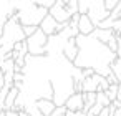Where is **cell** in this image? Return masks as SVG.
Masks as SVG:
<instances>
[{
  "label": "cell",
  "mask_w": 121,
  "mask_h": 116,
  "mask_svg": "<svg viewBox=\"0 0 121 116\" xmlns=\"http://www.w3.org/2000/svg\"><path fill=\"white\" fill-rule=\"evenodd\" d=\"M113 35H116L113 30H103V28H95L93 30V33L90 35L91 38H95L96 42H99V43H103V45H106V42L113 37Z\"/></svg>",
  "instance_id": "8fae6325"
},
{
  "label": "cell",
  "mask_w": 121,
  "mask_h": 116,
  "mask_svg": "<svg viewBox=\"0 0 121 116\" xmlns=\"http://www.w3.org/2000/svg\"><path fill=\"white\" fill-rule=\"evenodd\" d=\"M25 43H27V52L30 56L33 58H47L48 56V52H47V45H48V37L37 28L35 33H32L30 37L25 38Z\"/></svg>",
  "instance_id": "3957f363"
},
{
  "label": "cell",
  "mask_w": 121,
  "mask_h": 116,
  "mask_svg": "<svg viewBox=\"0 0 121 116\" xmlns=\"http://www.w3.org/2000/svg\"><path fill=\"white\" fill-rule=\"evenodd\" d=\"M56 25H58V22L52 17V15H45L43 18H42V22L38 23V30H42L47 37H52V35H55V32H56Z\"/></svg>",
  "instance_id": "52a82bcc"
},
{
  "label": "cell",
  "mask_w": 121,
  "mask_h": 116,
  "mask_svg": "<svg viewBox=\"0 0 121 116\" xmlns=\"http://www.w3.org/2000/svg\"><path fill=\"white\" fill-rule=\"evenodd\" d=\"M114 55L118 58H121V37L116 35V50H114Z\"/></svg>",
  "instance_id": "44dd1931"
},
{
  "label": "cell",
  "mask_w": 121,
  "mask_h": 116,
  "mask_svg": "<svg viewBox=\"0 0 121 116\" xmlns=\"http://www.w3.org/2000/svg\"><path fill=\"white\" fill-rule=\"evenodd\" d=\"M48 15H52L58 23H65V22H68L71 18V13L66 10V7H65V4L61 0H56V2L48 9Z\"/></svg>",
  "instance_id": "277c9868"
},
{
  "label": "cell",
  "mask_w": 121,
  "mask_h": 116,
  "mask_svg": "<svg viewBox=\"0 0 121 116\" xmlns=\"http://www.w3.org/2000/svg\"><path fill=\"white\" fill-rule=\"evenodd\" d=\"M86 116H93V114H90V113H86Z\"/></svg>",
  "instance_id": "cb8c5ba5"
},
{
  "label": "cell",
  "mask_w": 121,
  "mask_h": 116,
  "mask_svg": "<svg viewBox=\"0 0 121 116\" xmlns=\"http://www.w3.org/2000/svg\"><path fill=\"white\" fill-rule=\"evenodd\" d=\"M76 28H78V33H80V35L90 37L96 27H95V23L91 22V18H90L86 13H80V15H78V22H76Z\"/></svg>",
  "instance_id": "8992f818"
},
{
  "label": "cell",
  "mask_w": 121,
  "mask_h": 116,
  "mask_svg": "<svg viewBox=\"0 0 121 116\" xmlns=\"http://www.w3.org/2000/svg\"><path fill=\"white\" fill-rule=\"evenodd\" d=\"M96 103H98V104H101L103 108H106V106H109V103H111V101L106 98V95H104L103 91H96Z\"/></svg>",
  "instance_id": "2e32d148"
},
{
  "label": "cell",
  "mask_w": 121,
  "mask_h": 116,
  "mask_svg": "<svg viewBox=\"0 0 121 116\" xmlns=\"http://www.w3.org/2000/svg\"><path fill=\"white\" fill-rule=\"evenodd\" d=\"M111 116H121V108H116V109H113Z\"/></svg>",
  "instance_id": "603a6c76"
},
{
  "label": "cell",
  "mask_w": 121,
  "mask_h": 116,
  "mask_svg": "<svg viewBox=\"0 0 121 116\" xmlns=\"http://www.w3.org/2000/svg\"><path fill=\"white\" fill-rule=\"evenodd\" d=\"M103 93L106 95V98H108L109 101H114L116 96H118V83H116V85H109V86L106 88V91H103Z\"/></svg>",
  "instance_id": "9a60e30c"
},
{
  "label": "cell",
  "mask_w": 121,
  "mask_h": 116,
  "mask_svg": "<svg viewBox=\"0 0 121 116\" xmlns=\"http://www.w3.org/2000/svg\"><path fill=\"white\" fill-rule=\"evenodd\" d=\"M96 103V93H83V111L88 113V109Z\"/></svg>",
  "instance_id": "5bb4252c"
},
{
  "label": "cell",
  "mask_w": 121,
  "mask_h": 116,
  "mask_svg": "<svg viewBox=\"0 0 121 116\" xmlns=\"http://www.w3.org/2000/svg\"><path fill=\"white\" fill-rule=\"evenodd\" d=\"M35 103V108L40 111L42 116H50V113L56 108V104L52 101V99H45V98H38L33 101Z\"/></svg>",
  "instance_id": "30bf717a"
},
{
  "label": "cell",
  "mask_w": 121,
  "mask_h": 116,
  "mask_svg": "<svg viewBox=\"0 0 121 116\" xmlns=\"http://www.w3.org/2000/svg\"><path fill=\"white\" fill-rule=\"evenodd\" d=\"M47 13H48V9L32 4V2H28L27 5H23L20 10L15 12L20 25H33V27H38V23L42 22V18Z\"/></svg>",
  "instance_id": "7a4b0ae2"
},
{
  "label": "cell",
  "mask_w": 121,
  "mask_h": 116,
  "mask_svg": "<svg viewBox=\"0 0 121 116\" xmlns=\"http://www.w3.org/2000/svg\"><path fill=\"white\" fill-rule=\"evenodd\" d=\"M109 71L114 75V78H116V81L118 83H121V58H114L111 63H109Z\"/></svg>",
  "instance_id": "4fadbf2b"
},
{
  "label": "cell",
  "mask_w": 121,
  "mask_h": 116,
  "mask_svg": "<svg viewBox=\"0 0 121 116\" xmlns=\"http://www.w3.org/2000/svg\"><path fill=\"white\" fill-rule=\"evenodd\" d=\"M37 28H38V27H33V25H22V32H23L25 38H27V37H30L32 33H35V32H37Z\"/></svg>",
  "instance_id": "ac0fdd59"
},
{
  "label": "cell",
  "mask_w": 121,
  "mask_h": 116,
  "mask_svg": "<svg viewBox=\"0 0 121 116\" xmlns=\"http://www.w3.org/2000/svg\"><path fill=\"white\" fill-rule=\"evenodd\" d=\"M78 52H80V48H78V45H76L75 37L66 38L65 43H63V48H61V56H63L66 61L75 63V60H76V56H78Z\"/></svg>",
  "instance_id": "5b68a950"
},
{
  "label": "cell",
  "mask_w": 121,
  "mask_h": 116,
  "mask_svg": "<svg viewBox=\"0 0 121 116\" xmlns=\"http://www.w3.org/2000/svg\"><path fill=\"white\" fill-rule=\"evenodd\" d=\"M118 35H119V37H121V30H119V33H118Z\"/></svg>",
  "instance_id": "d4e9b609"
},
{
  "label": "cell",
  "mask_w": 121,
  "mask_h": 116,
  "mask_svg": "<svg viewBox=\"0 0 121 116\" xmlns=\"http://www.w3.org/2000/svg\"><path fill=\"white\" fill-rule=\"evenodd\" d=\"M65 116H86V113H85L83 109H81V111H68V109H66Z\"/></svg>",
  "instance_id": "7402d4cb"
},
{
  "label": "cell",
  "mask_w": 121,
  "mask_h": 116,
  "mask_svg": "<svg viewBox=\"0 0 121 116\" xmlns=\"http://www.w3.org/2000/svg\"><path fill=\"white\" fill-rule=\"evenodd\" d=\"M63 106L68 111H81L83 109V93H73V95H70L65 99Z\"/></svg>",
  "instance_id": "9c48e42d"
},
{
  "label": "cell",
  "mask_w": 121,
  "mask_h": 116,
  "mask_svg": "<svg viewBox=\"0 0 121 116\" xmlns=\"http://www.w3.org/2000/svg\"><path fill=\"white\" fill-rule=\"evenodd\" d=\"M18 93H20V90H17V88L12 85V86H10V90H9V91H7V95H5L4 111H5V109H12V108H13V103H15V99H17Z\"/></svg>",
  "instance_id": "7c38bea8"
},
{
  "label": "cell",
  "mask_w": 121,
  "mask_h": 116,
  "mask_svg": "<svg viewBox=\"0 0 121 116\" xmlns=\"http://www.w3.org/2000/svg\"><path fill=\"white\" fill-rule=\"evenodd\" d=\"M101 109H103V106H101V104H98V103H95V104L88 109V113H90V114H93V116H98Z\"/></svg>",
  "instance_id": "ffe728a7"
},
{
  "label": "cell",
  "mask_w": 121,
  "mask_h": 116,
  "mask_svg": "<svg viewBox=\"0 0 121 116\" xmlns=\"http://www.w3.org/2000/svg\"><path fill=\"white\" fill-rule=\"evenodd\" d=\"M65 7H66V10H68L71 15L78 13V0H70V2H68Z\"/></svg>",
  "instance_id": "e0dca14e"
},
{
  "label": "cell",
  "mask_w": 121,
  "mask_h": 116,
  "mask_svg": "<svg viewBox=\"0 0 121 116\" xmlns=\"http://www.w3.org/2000/svg\"><path fill=\"white\" fill-rule=\"evenodd\" d=\"M23 40H25V35L22 32V25L18 23L17 15L12 13L0 30V48L4 52H12L13 45Z\"/></svg>",
  "instance_id": "6da1fadb"
},
{
  "label": "cell",
  "mask_w": 121,
  "mask_h": 116,
  "mask_svg": "<svg viewBox=\"0 0 121 116\" xmlns=\"http://www.w3.org/2000/svg\"><path fill=\"white\" fill-rule=\"evenodd\" d=\"M65 113H66V108H65V106H56V108L50 113V116H65Z\"/></svg>",
  "instance_id": "d6986e66"
},
{
  "label": "cell",
  "mask_w": 121,
  "mask_h": 116,
  "mask_svg": "<svg viewBox=\"0 0 121 116\" xmlns=\"http://www.w3.org/2000/svg\"><path fill=\"white\" fill-rule=\"evenodd\" d=\"M101 78H103V76L98 75V73H93L91 76L83 78L81 86H80V91H81V93H96V86H98V83H99Z\"/></svg>",
  "instance_id": "ba28073f"
}]
</instances>
